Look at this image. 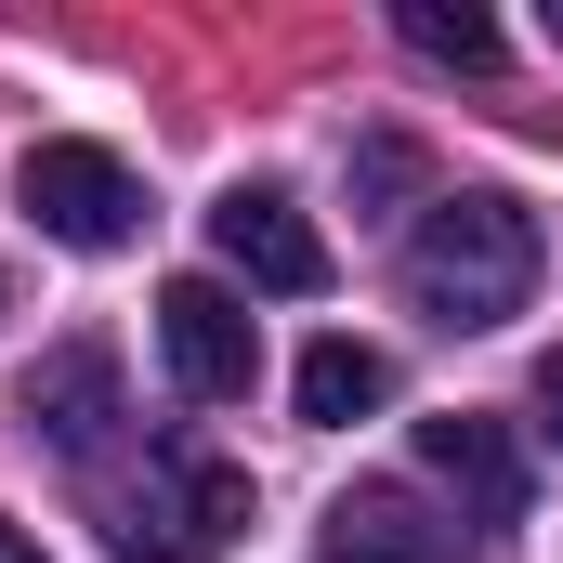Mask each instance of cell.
I'll return each instance as SVG.
<instances>
[{
    "label": "cell",
    "instance_id": "obj_1",
    "mask_svg": "<svg viewBox=\"0 0 563 563\" xmlns=\"http://www.w3.org/2000/svg\"><path fill=\"white\" fill-rule=\"evenodd\" d=\"M407 301H420L432 328H498V314H525V301H538V210L498 197V184L432 197L420 236H407Z\"/></svg>",
    "mask_w": 563,
    "mask_h": 563
},
{
    "label": "cell",
    "instance_id": "obj_2",
    "mask_svg": "<svg viewBox=\"0 0 563 563\" xmlns=\"http://www.w3.org/2000/svg\"><path fill=\"white\" fill-rule=\"evenodd\" d=\"M250 525V472L210 445H144V472L106 498V551L119 563H210Z\"/></svg>",
    "mask_w": 563,
    "mask_h": 563
},
{
    "label": "cell",
    "instance_id": "obj_3",
    "mask_svg": "<svg viewBox=\"0 0 563 563\" xmlns=\"http://www.w3.org/2000/svg\"><path fill=\"white\" fill-rule=\"evenodd\" d=\"M13 210H26L53 250H132V236H144L132 157H119V144H79V132H53V144L13 157Z\"/></svg>",
    "mask_w": 563,
    "mask_h": 563
},
{
    "label": "cell",
    "instance_id": "obj_4",
    "mask_svg": "<svg viewBox=\"0 0 563 563\" xmlns=\"http://www.w3.org/2000/svg\"><path fill=\"white\" fill-rule=\"evenodd\" d=\"M157 354H170V380H184L197 407H236V394L263 380V328H250V301L223 276H170L157 288Z\"/></svg>",
    "mask_w": 563,
    "mask_h": 563
},
{
    "label": "cell",
    "instance_id": "obj_5",
    "mask_svg": "<svg viewBox=\"0 0 563 563\" xmlns=\"http://www.w3.org/2000/svg\"><path fill=\"white\" fill-rule=\"evenodd\" d=\"M210 250H223V276L276 288V301H314V288H328V236L301 223V197H276V184L210 197Z\"/></svg>",
    "mask_w": 563,
    "mask_h": 563
},
{
    "label": "cell",
    "instance_id": "obj_6",
    "mask_svg": "<svg viewBox=\"0 0 563 563\" xmlns=\"http://www.w3.org/2000/svg\"><path fill=\"white\" fill-rule=\"evenodd\" d=\"M13 420L40 432V445H66V459H92V445L119 432V354H106V341H53V354L26 367Z\"/></svg>",
    "mask_w": 563,
    "mask_h": 563
},
{
    "label": "cell",
    "instance_id": "obj_7",
    "mask_svg": "<svg viewBox=\"0 0 563 563\" xmlns=\"http://www.w3.org/2000/svg\"><path fill=\"white\" fill-rule=\"evenodd\" d=\"M420 472L472 498V525H511V511H525V445H511L498 420H472V407L420 420Z\"/></svg>",
    "mask_w": 563,
    "mask_h": 563
},
{
    "label": "cell",
    "instance_id": "obj_8",
    "mask_svg": "<svg viewBox=\"0 0 563 563\" xmlns=\"http://www.w3.org/2000/svg\"><path fill=\"white\" fill-rule=\"evenodd\" d=\"M445 551V525H432L407 485H354V498H328V563H432Z\"/></svg>",
    "mask_w": 563,
    "mask_h": 563
},
{
    "label": "cell",
    "instance_id": "obj_9",
    "mask_svg": "<svg viewBox=\"0 0 563 563\" xmlns=\"http://www.w3.org/2000/svg\"><path fill=\"white\" fill-rule=\"evenodd\" d=\"M288 394H301V420H314V432H354L367 407H394V354H380V341H314Z\"/></svg>",
    "mask_w": 563,
    "mask_h": 563
},
{
    "label": "cell",
    "instance_id": "obj_10",
    "mask_svg": "<svg viewBox=\"0 0 563 563\" xmlns=\"http://www.w3.org/2000/svg\"><path fill=\"white\" fill-rule=\"evenodd\" d=\"M394 26H407V53H420V66H459V79H485V66H498V13H472V0H407Z\"/></svg>",
    "mask_w": 563,
    "mask_h": 563
},
{
    "label": "cell",
    "instance_id": "obj_11",
    "mask_svg": "<svg viewBox=\"0 0 563 563\" xmlns=\"http://www.w3.org/2000/svg\"><path fill=\"white\" fill-rule=\"evenodd\" d=\"M407 197H420V144H407V132H367V144H354V210L394 223Z\"/></svg>",
    "mask_w": 563,
    "mask_h": 563
},
{
    "label": "cell",
    "instance_id": "obj_12",
    "mask_svg": "<svg viewBox=\"0 0 563 563\" xmlns=\"http://www.w3.org/2000/svg\"><path fill=\"white\" fill-rule=\"evenodd\" d=\"M538 432H551V445H563V341H551V354H538Z\"/></svg>",
    "mask_w": 563,
    "mask_h": 563
},
{
    "label": "cell",
    "instance_id": "obj_13",
    "mask_svg": "<svg viewBox=\"0 0 563 563\" xmlns=\"http://www.w3.org/2000/svg\"><path fill=\"white\" fill-rule=\"evenodd\" d=\"M0 563H40V551H26V538H13V525H0Z\"/></svg>",
    "mask_w": 563,
    "mask_h": 563
},
{
    "label": "cell",
    "instance_id": "obj_14",
    "mask_svg": "<svg viewBox=\"0 0 563 563\" xmlns=\"http://www.w3.org/2000/svg\"><path fill=\"white\" fill-rule=\"evenodd\" d=\"M0 301H13V288H0Z\"/></svg>",
    "mask_w": 563,
    "mask_h": 563
}]
</instances>
